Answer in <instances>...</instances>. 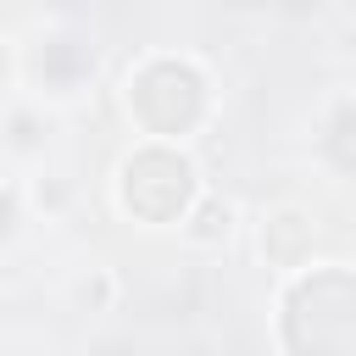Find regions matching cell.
Returning <instances> with one entry per match:
<instances>
[{
	"instance_id": "obj_7",
	"label": "cell",
	"mask_w": 356,
	"mask_h": 356,
	"mask_svg": "<svg viewBox=\"0 0 356 356\" xmlns=\"http://www.w3.org/2000/svg\"><path fill=\"white\" fill-rule=\"evenodd\" d=\"M6 67H11V61H6V39H0V78H6Z\"/></svg>"
},
{
	"instance_id": "obj_1",
	"label": "cell",
	"mask_w": 356,
	"mask_h": 356,
	"mask_svg": "<svg viewBox=\"0 0 356 356\" xmlns=\"http://www.w3.org/2000/svg\"><path fill=\"white\" fill-rule=\"evenodd\" d=\"M122 106L145 139H189L211 111V83L189 56H145L122 78Z\"/></svg>"
},
{
	"instance_id": "obj_3",
	"label": "cell",
	"mask_w": 356,
	"mask_h": 356,
	"mask_svg": "<svg viewBox=\"0 0 356 356\" xmlns=\"http://www.w3.org/2000/svg\"><path fill=\"white\" fill-rule=\"evenodd\" d=\"M200 195V178H195V161L172 145V139H145L139 150L122 156L117 167V200L134 222L145 228H172L184 222L189 200Z\"/></svg>"
},
{
	"instance_id": "obj_6",
	"label": "cell",
	"mask_w": 356,
	"mask_h": 356,
	"mask_svg": "<svg viewBox=\"0 0 356 356\" xmlns=\"http://www.w3.org/2000/svg\"><path fill=\"white\" fill-rule=\"evenodd\" d=\"M17 211H22V200H17V189L11 184H0V239L17 228Z\"/></svg>"
},
{
	"instance_id": "obj_4",
	"label": "cell",
	"mask_w": 356,
	"mask_h": 356,
	"mask_svg": "<svg viewBox=\"0 0 356 356\" xmlns=\"http://www.w3.org/2000/svg\"><path fill=\"white\" fill-rule=\"evenodd\" d=\"M261 256L273 267H306L312 261V222L300 211H273L261 222Z\"/></svg>"
},
{
	"instance_id": "obj_5",
	"label": "cell",
	"mask_w": 356,
	"mask_h": 356,
	"mask_svg": "<svg viewBox=\"0 0 356 356\" xmlns=\"http://www.w3.org/2000/svg\"><path fill=\"white\" fill-rule=\"evenodd\" d=\"M184 234L200 239V245H222L234 234V206L217 200V195H195L189 211H184Z\"/></svg>"
},
{
	"instance_id": "obj_2",
	"label": "cell",
	"mask_w": 356,
	"mask_h": 356,
	"mask_svg": "<svg viewBox=\"0 0 356 356\" xmlns=\"http://www.w3.org/2000/svg\"><path fill=\"white\" fill-rule=\"evenodd\" d=\"M284 350L312 356H350L356 350V278L350 267H312L284 289L278 312Z\"/></svg>"
}]
</instances>
